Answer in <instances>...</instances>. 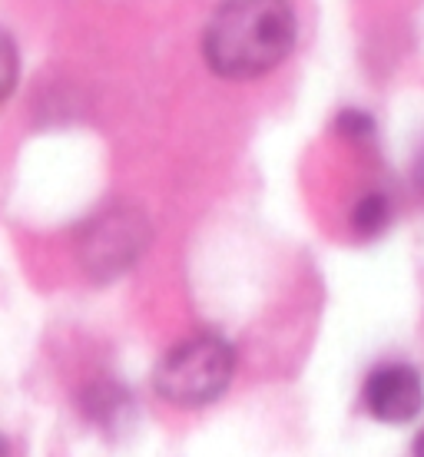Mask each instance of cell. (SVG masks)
Returning <instances> with one entry per match:
<instances>
[{
	"label": "cell",
	"instance_id": "cell-7",
	"mask_svg": "<svg viewBox=\"0 0 424 457\" xmlns=\"http://www.w3.org/2000/svg\"><path fill=\"white\" fill-rule=\"evenodd\" d=\"M414 457H424V431L418 435V441H414Z\"/></svg>",
	"mask_w": 424,
	"mask_h": 457
},
{
	"label": "cell",
	"instance_id": "cell-2",
	"mask_svg": "<svg viewBox=\"0 0 424 457\" xmlns=\"http://www.w3.org/2000/svg\"><path fill=\"white\" fill-rule=\"evenodd\" d=\"M236 375V352L216 335H195L160 358L153 388L172 408H206L229 388Z\"/></svg>",
	"mask_w": 424,
	"mask_h": 457
},
{
	"label": "cell",
	"instance_id": "cell-3",
	"mask_svg": "<svg viewBox=\"0 0 424 457\" xmlns=\"http://www.w3.org/2000/svg\"><path fill=\"white\" fill-rule=\"evenodd\" d=\"M149 245V228L139 212H106L83 236L80 262L96 278L123 275Z\"/></svg>",
	"mask_w": 424,
	"mask_h": 457
},
{
	"label": "cell",
	"instance_id": "cell-8",
	"mask_svg": "<svg viewBox=\"0 0 424 457\" xmlns=\"http://www.w3.org/2000/svg\"><path fill=\"white\" fill-rule=\"evenodd\" d=\"M4 451H7V445H4V441H0V457H4Z\"/></svg>",
	"mask_w": 424,
	"mask_h": 457
},
{
	"label": "cell",
	"instance_id": "cell-6",
	"mask_svg": "<svg viewBox=\"0 0 424 457\" xmlns=\"http://www.w3.org/2000/svg\"><path fill=\"white\" fill-rule=\"evenodd\" d=\"M17 77H21V57L17 46L4 30H0V104L17 90Z\"/></svg>",
	"mask_w": 424,
	"mask_h": 457
},
{
	"label": "cell",
	"instance_id": "cell-1",
	"mask_svg": "<svg viewBox=\"0 0 424 457\" xmlns=\"http://www.w3.org/2000/svg\"><path fill=\"white\" fill-rule=\"evenodd\" d=\"M295 11L279 0H236L222 4L206 23L203 54L206 63L226 80L262 77L295 46Z\"/></svg>",
	"mask_w": 424,
	"mask_h": 457
},
{
	"label": "cell",
	"instance_id": "cell-5",
	"mask_svg": "<svg viewBox=\"0 0 424 457\" xmlns=\"http://www.w3.org/2000/svg\"><path fill=\"white\" fill-rule=\"evenodd\" d=\"M352 226L358 236H378L388 226V203L381 195H365L352 212Z\"/></svg>",
	"mask_w": 424,
	"mask_h": 457
},
{
	"label": "cell",
	"instance_id": "cell-4",
	"mask_svg": "<svg viewBox=\"0 0 424 457\" xmlns=\"http://www.w3.org/2000/svg\"><path fill=\"white\" fill-rule=\"evenodd\" d=\"M365 408L385 424H408L424 408L421 375L412 365H381L365 381Z\"/></svg>",
	"mask_w": 424,
	"mask_h": 457
}]
</instances>
